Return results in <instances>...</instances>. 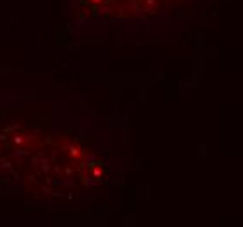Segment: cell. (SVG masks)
I'll use <instances>...</instances> for the list:
<instances>
[{
    "label": "cell",
    "mask_w": 243,
    "mask_h": 227,
    "mask_svg": "<svg viewBox=\"0 0 243 227\" xmlns=\"http://www.w3.org/2000/svg\"><path fill=\"white\" fill-rule=\"evenodd\" d=\"M95 9L108 16H133L156 12L173 0H87Z\"/></svg>",
    "instance_id": "6da1fadb"
}]
</instances>
